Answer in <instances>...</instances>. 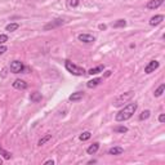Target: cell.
<instances>
[{
    "mask_svg": "<svg viewBox=\"0 0 165 165\" xmlns=\"http://www.w3.org/2000/svg\"><path fill=\"white\" fill-rule=\"evenodd\" d=\"M137 107L138 105L137 103H129V105H127L123 110H120V111L116 114L115 116V120L118 123H121V121H127L129 120V119L132 118V116L134 115V112L137 111Z\"/></svg>",
    "mask_w": 165,
    "mask_h": 165,
    "instance_id": "1",
    "label": "cell"
},
{
    "mask_svg": "<svg viewBox=\"0 0 165 165\" xmlns=\"http://www.w3.org/2000/svg\"><path fill=\"white\" fill-rule=\"evenodd\" d=\"M163 21H164V16L163 14H157V16H155V17L151 18L148 23H150L151 26H157L159 23H161Z\"/></svg>",
    "mask_w": 165,
    "mask_h": 165,
    "instance_id": "10",
    "label": "cell"
},
{
    "mask_svg": "<svg viewBox=\"0 0 165 165\" xmlns=\"http://www.w3.org/2000/svg\"><path fill=\"white\" fill-rule=\"evenodd\" d=\"M1 163H3V160H1V159H0V164H1Z\"/></svg>",
    "mask_w": 165,
    "mask_h": 165,
    "instance_id": "32",
    "label": "cell"
},
{
    "mask_svg": "<svg viewBox=\"0 0 165 165\" xmlns=\"http://www.w3.org/2000/svg\"><path fill=\"white\" fill-rule=\"evenodd\" d=\"M49 140H52V134H47V135H44V137L38 142V144H39V146H43V144H45Z\"/></svg>",
    "mask_w": 165,
    "mask_h": 165,
    "instance_id": "20",
    "label": "cell"
},
{
    "mask_svg": "<svg viewBox=\"0 0 165 165\" xmlns=\"http://www.w3.org/2000/svg\"><path fill=\"white\" fill-rule=\"evenodd\" d=\"M9 69H11L13 74H19L25 70V66L21 61H13V62H11V67Z\"/></svg>",
    "mask_w": 165,
    "mask_h": 165,
    "instance_id": "4",
    "label": "cell"
},
{
    "mask_svg": "<svg viewBox=\"0 0 165 165\" xmlns=\"http://www.w3.org/2000/svg\"><path fill=\"white\" fill-rule=\"evenodd\" d=\"M123 152H124V148L123 147H112V148H110V151H108V154L110 155H121Z\"/></svg>",
    "mask_w": 165,
    "mask_h": 165,
    "instance_id": "15",
    "label": "cell"
},
{
    "mask_svg": "<svg viewBox=\"0 0 165 165\" xmlns=\"http://www.w3.org/2000/svg\"><path fill=\"white\" fill-rule=\"evenodd\" d=\"M133 96H134L133 90H129V92H127V93H123V94H120L118 98L115 99L114 106H115V107H121L124 103H127L128 101H130V99L133 98Z\"/></svg>",
    "mask_w": 165,
    "mask_h": 165,
    "instance_id": "3",
    "label": "cell"
},
{
    "mask_svg": "<svg viewBox=\"0 0 165 165\" xmlns=\"http://www.w3.org/2000/svg\"><path fill=\"white\" fill-rule=\"evenodd\" d=\"M163 3H164V0H150V1L147 3L146 8L147 9H157L159 6L163 5Z\"/></svg>",
    "mask_w": 165,
    "mask_h": 165,
    "instance_id": "9",
    "label": "cell"
},
{
    "mask_svg": "<svg viewBox=\"0 0 165 165\" xmlns=\"http://www.w3.org/2000/svg\"><path fill=\"white\" fill-rule=\"evenodd\" d=\"M6 50H8V48L5 45H0V54H4Z\"/></svg>",
    "mask_w": 165,
    "mask_h": 165,
    "instance_id": "27",
    "label": "cell"
},
{
    "mask_svg": "<svg viewBox=\"0 0 165 165\" xmlns=\"http://www.w3.org/2000/svg\"><path fill=\"white\" fill-rule=\"evenodd\" d=\"M64 67H66V70L69 71L70 74H72V75H75V76H83L86 74V71L84 70L83 67L76 66V64L72 63L71 61H66V62H64Z\"/></svg>",
    "mask_w": 165,
    "mask_h": 165,
    "instance_id": "2",
    "label": "cell"
},
{
    "mask_svg": "<svg viewBox=\"0 0 165 165\" xmlns=\"http://www.w3.org/2000/svg\"><path fill=\"white\" fill-rule=\"evenodd\" d=\"M92 137V134H90V132H83L81 134H80V141H88L89 138Z\"/></svg>",
    "mask_w": 165,
    "mask_h": 165,
    "instance_id": "23",
    "label": "cell"
},
{
    "mask_svg": "<svg viewBox=\"0 0 165 165\" xmlns=\"http://www.w3.org/2000/svg\"><path fill=\"white\" fill-rule=\"evenodd\" d=\"M127 26V21L125 19H119V21H116L115 23H112V27L118 28V27H125Z\"/></svg>",
    "mask_w": 165,
    "mask_h": 165,
    "instance_id": "19",
    "label": "cell"
},
{
    "mask_svg": "<svg viewBox=\"0 0 165 165\" xmlns=\"http://www.w3.org/2000/svg\"><path fill=\"white\" fill-rule=\"evenodd\" d=\"M0 155H1V156L4 157L5 160H11L12 159V154L8 152V151H5L3 147H0Z\"/></svg>",
    "mask_w": 165,
    "mask_h": 165,
    "instance_id": "17",
    "label": "cell"
},
{
    "mask_svg": "<svg viewBox=\"0 0 165 165\" xmlns=\"http://www.w3.org/2000/svg\"><path fill=\"white\" fill-rule=\"evenodd\" d=\"M77 39H79L80 41H83V43H85V44L94 43L96 41V38L93 36V35H90V34H80L79 36H77Z\"/></svg>",
    "mask_w": 165,
    "mask_h": 165,
    "instance_id": "7",
    "label": "cell"
},
{
    "mask_svg": "<svg viewBox=\"0 0 165 165\" xmlns=\"http://www.w3.org/2000/svg\"><path fill=\"white\" fill-rule=\"evenodd\" d=\"M30 99H31V102H35V103L40 102V101H41V93H39V92H34V93H31Z\"/></svg>",
    "mask_w": 165,
    "mask_h": 165,
    "instance_id": "14",
    "label": "cell"
},
{
    "mask_svg": "<svg viewBox=\"0 0 165 165\" xmlns=\"http://www.w3.org/2000/svg\"><path fill=\"white\" fill-rule=\"evenodd\" d=\"M5 41H8V35L1 34V35H0V44H4Z\"/></svg>",
    "mask_w": 165,
    "mask_h": 165,
    "instance_id": "26",
    "label": "cell"
},
{
    "mask_svg": "<svg viewBox=\"0 0 165 165\" xmlns=\"http://www.w3.org/2000/svg\"><path fill=\"white\" fill-rule=\"evenodd\" d=\"M111 75V71H106V74H105V76H110Z\"/></svg>",
    "mask_w": 165,
    "mask_h": 165,
    "instance_id": "31",
    "label": "cell"
},
{
    "mask_svg": "<svg viewBox=\"0 0 165 165\" xmlns=\"http://www.w3.org/2000/svg\"><path fill=\"white\" fill-rule=\"evenodd\" d=\"M159 66H160V63L157 62V61H151V62H148L146 66H144V72L146 74H152L155 72V70H157L159 69Z\"/></svg>",
    "mask_w": 165,
    "mask_h": 165,
    "instance_id": "5",
    "label": "cell"
},
{
    "mask_svg": "<svg viewBox=\"0 0 165 165\" xmlns=\"http://www.w3.org/2000/svg\"><path fill=\"white\" fill-rule=\"evenodd\" d=\"M99 83H101V79H99V77H97V79H92V80H89V81L86 83V86H88L89 89H92V88H96Z\"/></svg>",
    "mask_w": 165,
    "mask_h": 165,
    "instance_id": "13",
    "label": "cell"
},
{
    "mask_svg": "<svg viewBox=\"0 0 165 165\" xmlns=\"http://www.w3.org/2000/svg\"><path fill=\"white\" fill-rule=\"evenodd\" d=\"M150 115H151V112H150V110H146V111H143L142 114L140 115V120H147L148 118H150Z\"/></svg>",
    "mask_w": 165,
    "mask_h": 165,
    "instance_id": "22",
    "label": "cell"
},
{
    "mask_svg": "<svg viewBox=\"0 0 165 165\" xmlns=\"http://www.w3.org/2000/svg\"><path fill=\"white\" fill-rule=\"evenodd\" d=\"M13 88H16V89H19V90H25V89H27V83L23 81V80H21V79H16L14 81H13Z\"/></svg>",
    "mask_w": 165,
    "mask_h": 165,
    "instance_id": "8",
    "label": "cell"
},
{
    "mask_svg": "<svg viewBox=\"0 0 165 165\" xmlns=\"http://www.w3.org/2000/svg\"><path fill=\"white\" fill-rule=\"evenodd\" d=\"M99 150V143L98 142H96V143L90 144V146L88 147V150H86V152H88V155H94L97 151Z\"/></svg>",
    "mask_w": 165,
    "mask_h": 165,
    "instance_id": "12",
    "label": "cell"
},
{
    "mask_svg": "<svg viewBox=\"0 0 165 165\" xmlns=\"http://www.w3.org/2000/svg\"><path fill=\"white\" fill-rule=\"evenodd\" d=\"M69 5L71 6V8H76V6L79 5V0H70Z\"/></svg>",
    "mask_w": 165,
    "mask_h": 165,
    "instance_id": "25",
    "label": "cell"
},
{
    "mask_svg": "<svg viewBox=\"0 0 165 165\" xmlns=\"http://www.w3.org/2000/svg\"><path fill=\"white\" fill-rule=\"evenodd\" d=\"M114 132L115 133H127L128 128L127 127H116V128H114Z\"/></svg>",
    "mask_w": 165,
    "mask_h": 165,
    "instance_id": "24",
    "label": "cell"
},
{
    "mask_svg": "<svg viewBox=\"0 0 165 165\" xmlns=\"http://www.w3.org/2000/svg\"><path fill=\"white\" fill-rule=\"evenodd\" d=\"M18 28H19V25L18 23H9V25H6L5 30L9 31V32H13V31L18 30Z\"/></svg>",
    "mask_w": 165,
    "mask_h": 165,
    "instance_id": "18",
    "label": "cell"
},
{
    "mask_svg": "<svg viewBox=\"0 0 165 165\" xmlns=\"http://www.w3.org/2000/svg\"><path fill=\"white\" fill-rule=\"evenodd\" d=\"M83 97H84L83 92H75V93H72V94L69 97V99L71 102H79L80 99H83Z\"/></svg>",
    "mask_w": 165,
    "mask_h": 165,
    "instance_id": "11",
    "label": "cell"
},
{
    "mask_svg": "<svg viewBox=\"0 0 165 165\" xmlns=\"http://www.w3.org/2000/svg\"><path fill=\"white\" fill-rule=\"evenodd\" d=\"M159 121L161 123V124H163V123L165 121V115H164V114H161V115L159 116Z\"/></svg>",
    "mask_w": 165,
    "mask_h": 165,
    "instance_id": "28",
    "label": "cell"
},
{
    "mask_svg": "<svg viewBox=\"0 0 165 165\" xmlns=\"http://www.w3.org/2000/svg\"><path fill=\"white\" fill-rule=\"evenodd\" d=\"M66 21H63V19H54V21H52V22H49L48 25H45L44 26V30L45 31H48V30H52V28H56V27H58V26H61V25H63Z\"/></svg>",
    "mask_w": 165,
    "mask_h": 165,
    "instance_id": "6",
    "label": "cell"
},
{
    "mask_svg": "<svg viewBox=\"0 0 165 165\" xmlns=\"http://www.w3.org/2000/svg\"><path fill=\"white\" fill-rule=\"evenodd\" d=\"M103 71V66H98V67H94V69H90L86 74H89V75H97V74L102 72Z\"/></svg>",
    "mask_w": 165,
    "mask_h": 165,
    "instance_id": "16",
    "label": "cell"
},
{
    "mask_svg": "<svg viewBox=\"0 0 165 165\" xmlns=\"http://www.w3.org/2000/svg\"><path fill=\"white\" fill-rule=\"evenodd\" d=\"M44 165H54V160H47L44 163Z\"/></svg>",
    "mask_w": 165,
    "mask_h": 165,
    "instance_id": "29",
    "label": "cell"
},
{
    "mask_svg": "<svg viewBox=\"0 0 165 165\" xmlns=\"http://www.w3.org/2000/svg\"><path fill=\"white\" fill-rule=\"evenodd\" d=\"M164 89H165V84H161V85L159 86V88H157L156 90H155V93H154L155 97H160V96L164 93Z\"/></svg>",
    "mask_w": 165,
    "mask_h": 165,
    "instance_id": "21",
    "label": "cell"
},
{
    "mask_svg": "<svg viewBox=\"0 0 165 165\" xmlns=\"http://www.w3.org/2000/svg\"><path fill=\"white\" fill-rule=\"evenodd\" d=\"M98 28H99V30H106V28H107V26L101 23V25H98Z\"/></svg>",
    "mask_w": 165,
    "mask_h": 165,
    "instance_id": "30",
    "label": "cell"
}]
</instances>
